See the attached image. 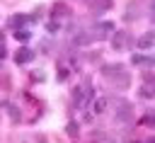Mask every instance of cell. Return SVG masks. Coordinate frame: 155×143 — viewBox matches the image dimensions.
Masks as SVG:
<instances>
[{
  "label": "cell",
  "instance_id": "cell-1",
  "mask_svg": "<svg viewBox=\"0 0 155 143\" xmlns=\"http://www.w3.org/2000/svg\"><path fill=\"white\" fill-rule=\"evenodd\" d=\"M155 46V32H148L143 36H138V48H153Z\"/></svg>",
  "mask_w": 155,
  "mask_h": 143
},
{
  "label": "cell",
  "instance_id": "cell-2",
  "mask_svg": "<svg viewBox=\"0 0 155 143\" xmlns=\"http://www.w3.org/2000/svg\"><path fill=\"white\" fill-rule=\"evenodd\" d=\"M131 63H133V65H155V58L143 56V53H133V56H131Z\"/></svg>",
  "mask_w": 155,
  "mask_h": 143
},
{
  "label": "cell",
  "instance_id": "cell-3",
  "mask_svg": "<svg viewBox=\"0 0 155 143\" xmlns=\"http://www.w3.org/2000/svg\"><path fill=\"white\" fill-rule=\"evenodd\" d=\"M31 58H34V53H31L29 48H19L17 56H15V63H19V65H22V63H31Z\"/></svg>",
  "mask_w": 155,
  "mask_h": 143
},
{
  "label": "cell",
  "instance_id": "cell-4",
  "mask_svg": "<svg viewBox=\"0 0 155 143\" xmlns=\"http://www.w3.org/2000/svg\"><path fill=\"white\" fill-rule=\"evenodd\" d=\"M111 29H114V24H111V22H102V24H97V36H99V39H104V36H109V34H111Z\"/></svg>",
  "mask_w": 155,
  "mask_h": 143
},
{
  "label": "cell",
  "instance_id": "cell-5",
  "mask_svg": "<svg viewBox=\"0 0 155 143\" xmlns=\"http://www.w3.org/2000/svg\"><path fill=\"white\" fill-rule=\"evenodd\" d=\"M126 39H128V34H126V32H119V34L114 36V48H124Z\"/></svg>",
  "mask_w": 155,
  "mask_h": 143
},
{
  "label": "cell",
  "instance_id": "cell-6",
  "mask_svg": "<svg viewBox=\"0 0 155 143\" xmlns=\"http://www.w3.org/2000/svg\"><path fill=\"white\" fill-rule=\"evenodd\" d=\"M102 73H104L107 78H111V75L121 73V65H116V63H111V65H104V68H102Z\"/></svg>",
  "mask_w": 155,
  "mask_h": 143
},
{
  "label": "cell",
  "instance_id": "cell-7",
  "mask_svg": "<svg viewBox=\"0 0 155 143\" xmlns=\"http://www.w3.org/2000/svg\"><path fill=\"white\" fill-rule=\"evenodd\" d=\"M116 119H131V104L128 102H124V107H121V111H116Z\"/></svg>",
  "mask_w": 155,
  "mask_h": 143
},
{
  "label": "cell",
  "instance_id": "cell-8",
  "mask_svg": "<svg viewBox=\"0 0 155 143\" xmlns=\"http://www.w3.org/2000/svg\"><path fill=\"white\" fill-rule=\"evenodd\" d=\"M140 95H143V97H153V95H155V82H145V85L140 87Z\"/></svg>",
  "mask_w": 155,
  "mask_h": 143
},
{
  "label": "cell",
  "instance_id": "cell-9",
  "mask_svg": "<svg viewBox=\"0 0 155 143\" xmlns=\"http://www.w3.org/2000/svg\"><path fill=\"white\" fill-rule=\"evenodd\" d=\"M24 22H27L24 15H15V17H10V24H12V27H19V24H24Z\"/></svg>",
  "mask_w": 155,
  "mask_h": 143
},
{
  "label": "cell",
  "instance_id": "cell-10",
  "mask_svg": "<svg viewBox=\"0 0 155 143\" xmlns=\"http://www.w3.org/2000/svg\"><path fill=\"white\" fill-rule=\"evenodd\" d=\"M140 124H145V126H150V128H155V114H145V116L140 119Z\"/></svg>",
  "mask_w": 155,
  "mask_h": 143
},
{
  "label": "cell",
  "instance_id": "cell-11",
  "mask_svg": "<svg viewBox=\"0 0 155 143\" xmlns=\"http://www.w3.org/2000/svg\"><path fill=\"white\" fill-rule=\"evenodd\" d=\"M65 131H68V136H78V131H80V126H78V121H70Z\"/></svg>",
  "mask_w": 155,
  "mask_h": 143
},
{
  "label": "cell",
  "instance_id": "cell-12",
  "mask_svg": "<svg viewBox=\"0 0 155 143\" xmlns=\"http://www.w3.org/2000/svg\"><path fill=\"white\" fill-rule=\"evenodd\" d=\"M15 36H17L19 41H27V39H29V32H27V29H17V32H15Z\"/></svg>",
  "mask_w": 155,
  "mask_h": 143
},
{
  "label": "cell",
  "instance_id": "cell-13",
  "mask_svg": "<svg viewBox=\"0 0 155 143\" xmlns=\"http://www.w3.org/2000/svg\"><path fill=\"white\" fill-rule=\"evenodd\" d=\"M104 107H107V99H94V111H104Z\"/></svg>",
  "mask_w": 155,
  "mask_h": 143
},
{
  "label": "cell",
  "instance_id": "cell-14",
  "mask_svg": "<svg viewBox=\"0 0 155 143\" xmlns=\"http://www.w3.org/2000/svg\"><path fill=\"white\" fill-rule=\"evenodd\" d=\"M145 143H155V138H150V141H145Z\"/></svg>",
  "mask_w": 155,
  "mask_h": 143
},
{
  "label": "cell",
  "instance_id": "cell-15",
  "mask_svg": "<svg viewBox=\"0 0 155 143\" xmlns=\"http://www.w3.org/2000/svg\"><path fill=\"white\" fill-rule=\"evenodd\" d=\"M131 143H138V141H131Z\"/></svg>",
  "mask_w": 155,
  "mask_h": 143
}]
</instances>
